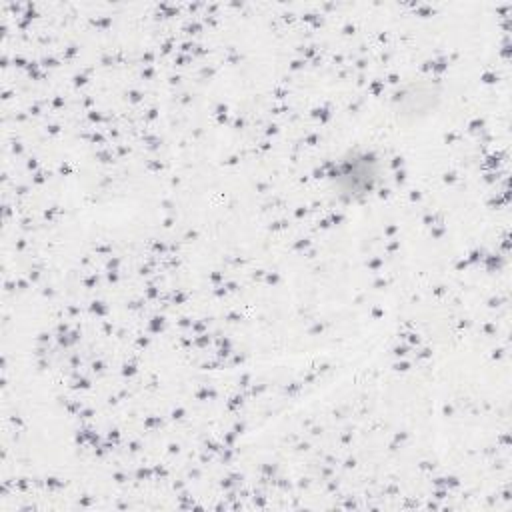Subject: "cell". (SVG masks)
Listing matches in <instances>:
<instances>
[{
  "mask_svg": "<svg viewBox=\"0 0 512 512\" xmlns=\"http://www.w3.org/2000/svg\"><path fill=\"white\" fill-rule=\"evenodd\" d=\"M382 158L364 146H354L328 162L324 180L328 190L342 204H360L382 186Z\"/></svg>",
  "mask_w": 512,
  "mask_h": 512,
  "instance_id": "1",
  "label": "cell"
}]
</instances>
